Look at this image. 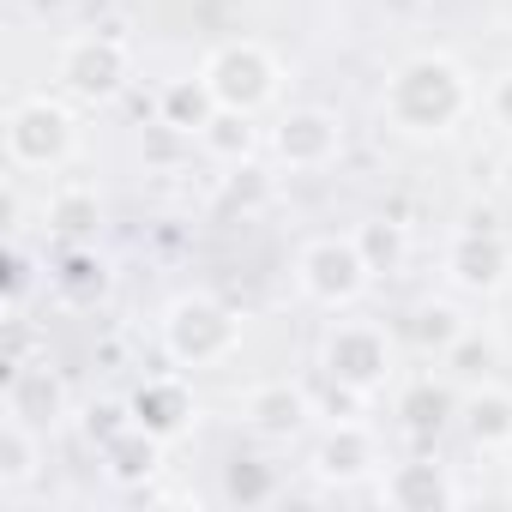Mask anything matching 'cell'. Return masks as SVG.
<instances>
[{
    "label": "cell",
    "instance_id": "obj_1",
    "mask_svg": "<svg viewBox=\"0 0 512 512\" xmlns=\"http://www.w3.org/2000/svg\"><path fill=\"white\" fill-rule=\"evenodd\" d=\"M470 109H476V85L440 49H422V55L398 61L392 79H386V91H380V121L392 133H404V139H440Z\"/></svg>",
    "mask_w": 512,
    "mask_h": 512
},
{
    "label": "cell",
    "instance_id": "obj_2",
    "mask_svg": "<svg viewBox=\"0 0 512 512\" xmlns=\"http://www.w3.org/2000/svg\"><path fill=\"white\" fill-rule=\"evenodd\" d=\"M157 338H163V356L181 362V368H217L241 350V314L205 290L193 296H175L157 320Z\"/></svg>",
    "mask_w": 512,
    "mask_h": 512
},
{
    "label": "cell",
    "instance_id": "obj_3",
    "mask_svg": "<svg viewBox=\"0 0 512 512\" xmlns=\"http://www.w3.org/2000/svg\"><path fill=\"white\" fill-rule=\"evenodd\" d=\"M127 79H133V49H127V37H109L103 25L67 37L61 55H55V85H61L73 103H85V109L115 103V97L127 91Z\"/></svg>",
    "mask_w": 512,
    "mask_h": 512
},
{
    "label": "cell",
    "instance_id": "obj_4",
    "mask_svg": "<svg viewBox=\"0 0 512 512\" xmlns=\"http://www.w3.org/2000/svg\"><path fill=\"white\" fill-rule=\"evenodd\" d=\"M199 79L211 85V97L223 109H241V115H260L266 103H278L284 91V67L266 43H253V37H235V43H217L199 67Z\"/></svg>",
    "mask_w": 512,
    "mask_h": 512
},
{
    "label": "cell",
    "instance_id": "obj_5",
    "mask_svg": "<svg viewBox=\"0 0 512 512\" xmlns=\"http://www.w3.org/2000/svg\"><path fill=\"white\" fill-rule=\"evenodd\" d=\"M73 151H79V121L61 97L37 91V97L13 103V115H7V163L13 169H61Z\"/></svg>",
    "mask_w": 512,
    "mask_h": 512
},
{
    "label": "cell",
    "instance_id": "obj_6",
    "mask_svg": "<svg viewBox=\"0 0 512 512\" xmlns=\"http://www.w3.org/2000/svg\"><path fill=\"white\" fill-rule=\"evenodd\" d=\"M296 284H302V296L314 302V308H356L362 296H368V284H374V272H368V260H362V247H356V235H314L302 253H296Z\"/></svg>",
    "mask_w": 512,
    "mask_h": 512
},
{
    "label": "cell",
    "instance_id": "obj_7",
    "mask_svg": "<svg viewBox=\"0 0 512 512\" xmlns=\"http://www.w3.org/2000/svg\"><path fill=\"white\" fill-rule=\"evenodd\" d=\"M320 368H326V380H344V386H356V392L374 398V392L392 386L398 350H392L386 326H374V320H338L320 338Z\"/></svg>",
    "mask_w": 512,
    "mask_h": 512
},
{
    "label": "cell",
    "instance_id": "obj_8",
    "mask_svg": "<svg viewBox=\"0 0 512 512\" xmlns=\"http://www.w3.org/2000/svg\"><path fill=\"white\" fill-rule=\"evenodd\" d=\"M446 278L458 290H470V296H494L512 278V247H506V235L494 229L488 211H470L452 229V241H446Z\"/></svg>",
    "mask_w": 512,
    "mask_h": 512
},
{
    "label": "cell",
    "instance_id": "obj_9",
    "mask_svg": "<svg viewBox=\"0 0 512 512\" xmlns=\"http://www.w3.org/2000/svg\"><path fill=\"white\" fill-rule=\"evenodd\" d=\"M272 151H278V163L284 169H296V175H320V169H332L338 157H344V121L332 115V109H290L284 121H278V133H272Z\"/></svg>",
    "mask_w": 512,
    "mask_h": 512
},
{
    "label": "cell",
    "instance_id": "obj_10",
    "mask_svg": "<svg viewBox=\"0 0 512 512\" xmlns=\"http://www.w3.org/2000/svg\"><path fill=\"white\" fill-rule=\"evenodd\" d=\"M0 404H7V416H13V422H25V428H37V434H55V428L67 422V410H73L67 380H61L49 362H13Z\"/></svg>",
    "mask_w": 512,
    "mask_h": 512
},
{
    "label": "cell",
    "instance_id": "obj_11",
    "mask_svg": "<svg viewBox=\"0 0 512 512\" xmlns=\"http://www.w3.org/2000/svg\"><path fill=\"white\" fill-rule=\"evenodd\" d=\"M380 470H386L380 464V440H374V428L362 416L356 422H332L320 434V446H314V476L332 482V488H356V482H368Z\"/></svg>",
    "mask_w": 512,
    "mask_h": 512
},
{
    "label": "cell",
    "instance_id": "obj_12",
    "mask_svg": "<svg viewBox=\"0 0 512 512\" xmlns=\"http://www.w3.org/2000/svg\"><path fill=\"white\" fill-rule=\"evenodd\" d=\"M314 416H320L314 392L308 386H290V380H266V386H253L241 398V422L260 434V440H296V434H308Z\"/></svg>",
    "mask_w": 512,
    "mask_h": 512
},
{
    "label": "cell",
    "instance_id": "obj_13",
    "mask_svg": "<svg viewBox=\"0 0 512 512\" xmlns=\"http://www.w3.org/2000/svg\"><path fill=\"white\" fill-rule=\"evenodd\" d=\"M380 500H386L392 512H434V506H458V500H464V482H458L446 464L410 458V464L380 470Z\"/></svg>",
    "mask_w": 512,
    "mask_h": 512
},
{
    "label": "cell",
    "instance_id": "obj_14",
    "mask_svg": "<svg viewBox=\"0 0 512 512\" xmlns=\"http://www.w3.org/2000/svg\"><path fill=\"white\" fill-rule=\"evenodd\" d=\"M127 410H133V422H139V428H151L157 440H175V434H187V428H193V392H187L175 374L145 380V386L127 398Z\"/></svg>",
    "mask_w": 512,
    "mask_h": 512
},
{
    "label": "cell",
    "instance_id": "obj_15",
    "mask_svg": "<svg viewBox=\"0 0 512 512\" xmlns=\"http://www.w3.org/2000/svg\"><path fill=\"white\" fill-rule=\"evenodd\" d=\"M163 446H169V440H157L151 428L127 422L115 440H103V476L121 482V488H145V482L163 470Z\"/></svg>",
    "mask_w": 512,
    "mask_h": 512
},
{
    "label": "cell",
    "instance_id": "obj_16",
    "mask_svg": "<svg viewBox=\"0 0 512 512\" xmlns=\"http://www.w3.org/2000/svg\"><path fill=\"white\" fill-rule=\"evenodd\" d=\"M458 422H464L470 446H482V452L512 446V392L506 386H470L458 398Z\"/></svg>",
    "mask_w": 512,
    "mask_h": 512
},
{
    "label": "cell",
    "instance_id": "obj_17",
    "mask_svg": "<svg viewBox=\"0 0 512 512\" xmlns=\"http://www.w3.org/2000/svg\"><path fill=\"white\" fill-rule=\"evenodd\" d=\"M43 440L49 434H37V428H25V422H0V494L7 500H19L37 476H43Z\"/></svg>",
    "mask_w": 512,
    "mask_h": 512
},
{
    "label": "cell",
    "instance_id": "obj_18",
    "mask_svg": "<svg viewBox=\"0 0 512 512\" xmlns=\"http://www.w3.org/2000/svg\"><path fill=\"white\" fill-rule=\"evenodd\" d=\"M410 344H416V356H446L464 332H470V320H464V308L452 302V296H428V302H416L410 308Z\"/></svg>",
    "mask_w": 512,
    "mask_h": 512
},
{
    "label": "cell",
    "instance_id": "obj_19",
    "mask_svg": "<svg viewBox=\"0 0 512 512\" xmlns=\"http://www.w3.org/2000/svg\"><path fill=\"white\" fill-rule=\"evenodd\" d=\"M199 145H205L211 163L235 169V163H253V151H260V127H253V115H241V109H217L199 127Z\"/></svg>",
    "mask_w": 512,
    "mask_h": 512
},
{
    "label": "cell",
    "instance_id": "obj_20",
    "mask_svg": "<svg viewBox=\"0 0 512 512\" xmlns=\"http://www.w3.org/2000/svg\"><path fill=\"white\" fill-rule=\"evenodd\" d=\"M398 416H404V428L410 434H440L452 416H458V392H452V380H416V386H404V398H398Z\"/></svg>",
    "mask_w": 512,
    "mask_h": 512
},
{
    "label": "cell",
    "instance_id": "obj_21",
    "mask_svg": "<svg viewBox=\"0 0 512 512\" xmlns=\"http://www.w3.org/2000/svg\"><path fill=\"white\" fill-rule=\"evenodd\" d=\"M217 109H223V103L211 97L205 79H169V85L157 91V121L181 127V133H193V139H199V127H205Z\"/></svg>",
    "mask_w": 512,
    "mask_h": 512
},
{
    "label": "cell",
    "instance_id": "obj_22",
    "mask_svg": "<svg viewBox=\"0 0 512 512\" xmlns=\"http://www.w3.org/2000/svg\"><path fill=\"white\" fill-rule=\"evenodd\" d=\"M49 229L55 235H67V241H79V235H91L97 223H103V199H97V187H85V181H67V187H55L49 193Z\"/></svg>",
    "mask_w": 512,
    "mask_h": 512
},
{
    "label": "cell",
    "instance_id": "obj_23",
    "mask_svg": "<svg viewBox=\"0 0 512 512\" xmlns=\"http://www.w3.org/2000/svg\"><path fill=\"white\" fill-rule=\"evenodd\" d=\"M350 235H356V247H362V260H368L374 278H392V272L404 266V253H410V235H404L398 217H368V223H356Z\"/></svg>",
    "mask_w": 512,
    "mask_h": 512
},
{
    "label": "cell",
    "instance_id": "obj_24",
    "mask_svg": "<svg viewBox=\"0 0 512 512\" xmlns=\"http://www.w3.org/2000/svg\"><path fill=\"white\" fill-rule=\"evenodd\" d=\"M278 494H284L278 464H266V458H235V464H223V500L229 506H266Z\"/></svg>",
    "mask_w": 512,
    "mask_h": 512
},
{
    "label": "cell",
    "instance_id": "obj_25",
    "mask_svg": "<svg viewBox=\"0 0 512 512\" xmlns=\"http://www.w3.org/2000/svg\"><path fill=\"white\" fill-rule=\"evenodd\" d=\"M55 290H61L73 308H91V302H103V290H109V266L97 260V253L73 247L67 260L55 266Z\"/></svg>",
    "mask_w": 512,
    "mask_h": 512
},
{
    "label": "cell",
    "instance_id": "obj_26",
    "mask_svg": "<svg viewBox=\"0 0 512 512\" xmlns=\"http://www.w3.org/2000/svg\"><path fill=\"white\" fill-rule=\"evenodd\" d=\"M272 199V175H260L253 163H235L229 175H223V205H235V211H260Z\"/></svg>",
    "mask_w": 512,
    "mask_h": 512
},
{
    "label": "cell",
    "instance_id": "obj_27",
    "mask_svg": "<svg viewBox=\"0 0 512 512\" xmlns=\"http://www.w3.org/2000/svg\"><path fill=\"white\" fill-rule=\"evenodd\" d=\"M25 290H31V253H25V247H13V260H7V314H19Z\"/></svg>",
    "mask_w": 512,
    "mask_h": 512
},
{
    "label": "cell",
    "instance_id": "obj_28",
    "mask_svg": "<svg viewBox=\"0 0 512 512\" xmlns=\"http://www.w3.org/2000/svg\"><path fill=\"white\" fill-rule=\"evenodd\" d=\"M488 115H494V127H512V73H500L494 85H488Z\"/></svg>",
    "mask_w": 512,
    "mask_h": 512
},
{
    "label": "cell",
    "instance_id": "obj_29",
    "mask_svg": "<svg viewBox=\"0 0 512 512\" xmlns=\"http://www.w3.org/2000/svg\"><path fill=\"white\" fill-rule=\"evenodd\" d=\"M506 145H512V127H506Z\"/></svg>",
    "mask_w": 512,
    "mask_h": 512
}]
</instances>
